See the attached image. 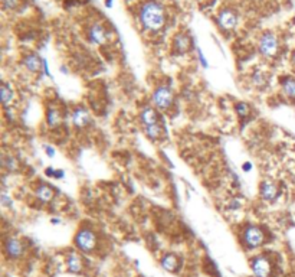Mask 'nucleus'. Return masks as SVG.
I'll list each match as a JSON object with an SVG mask.
<instances>
[{"label": "nucleus", "instance_id": "25", "mask_svg": "<svg viewBox=\"0 0 295 277\" xmlns=\"http://www.w3.org/2000/svg\"><path fill=\"white\" fill-rule=\"evenodd\" d=\"M1 205L4 207V208H9V207H12V204H13V201H12V197H9L6 192H3L1 194Z\"/></svg>", "mask_w": 295, "mask_h": 277}, {"label": "nucleus", "instance_id": "32", "mask_svg": "<svg viewBox=\"0 0 295 277\" xmlns=\"http://www.w3.org/2000/svg\"><path fill=\"white\" fill-rule=\"evenodd\" d=\"M60 72H62V74H65V75H68V74H69V71L66 69V67H65V65H62V67H60Z\"/></svg>", "mask_w": 295, "mask_h": 277}, {"label": "nucleus", "instance_id": "22", "mask_svg": "<svg viewBox=\"0 0 295 277\" xmlns=\"http://www.w3.org/2000/svg\"><path fill=\"white\" fill-rule=\"evenodd\" d=\"M1 163H3V168L7 172H16L19 169V162H17L15 156H12V154L10 156H4Z\"/></svg>", "mask_w": 295, "mask_h": 277}, {"label": "nucleus", "instance_id": "19", "mask_svg": "<svg viewBox=\"0 0 295 277\" xmlns=\"http://www.w3.org/2000/svg\"><path fill=\"white\" fill-rule=\"evenodd\" d=\"M281 92L285 98L295 101V77H284L281 79Z\"/></svg>", "mask_w": 295, "mask_h": 277}, {"label": "nucleus", "instance_id": "11", "mask_svg": "<svg viewBox=\"0 0 295 277\" xmlns=\"http://www.w3.org/2000/svg\"><path fill=\"white\" fill-rule=\"evenodd\" d=\"M65 264H66L68 272L72 273V275H81L84 272V267H85L82 256L79 253H76V251H71V253L66 254Z\"/></svg>", "mask_w": 295, "mask_h": 277}, {"label": "nucleus", "instance_id": "35", "mask_svg": "<svg viewBox=\"0 0 295 277\" xmlns=\"http://www.w3.org/2000/svg\"><path fill=\"white\" fill-rule=\"evenodd\" d=\"M52 222H54V224H59L60 221H59V219H57V218H54V219H52Z\"/></svg>", "mask_w": 295, "mask_h": 277}, {"label": "nucleus", "instance_id": "17", "mask_svg": "<svg viewBox=\"0 0 295 277\" xmlns=\"http://www.w3.org/2000/svg\"><path fill=\"white\" fill-rule=\"evenodd\" d=\"M160 264H162L163 269L166 272H169V273H176L177 270L180 269V260L177 259V256L173 254V253L164 254L160 259Z\"/></svg>", "mask_w": 295, "mask_h": 277}, {"label": "nucleus", "instance_id": "5", "mask_svg": "<svg viewBox=\"0 0 295 277\" xmlns=\"http://www.w3.org/2000/svg\"><path fill=\"white\" fill-rule=\"evenodd\" d=\"M242 241L246 248H258L265 243V232L256 225H249L242 232Z\"/></svg>", "mask_w": 295, "mask_h": 277}, {"label": "nucleus", "instance_id": "29", "mask_svg": "<svg viewBox=\"0 0 295 277\" xmlns=\"http://www.w3.org/2000/svg\"><path fill=\"white\" fill-rule=\"evenodd\" d=\"M45 175H46L48 178H54V176H55V169H54V168H51V166H49V168H46V169H45Z\"/></svg>", "mask_w": 295, "mask_h": 277}, {"label": "nucleus", "instance_id": "23", "mask_svg": "<svg viewBox=\"0 0 295 277\" xmlns=\"http://www.w3.org/2000/svg\"><path fill=\"white\" fill-rule=\"evenodd\" d=\"M235 111L239 117L245 119V117H248L251 114V106L248 103H245V101H239V103L235 104Z\"/></svg>", "mask_w": 295, "mask_h": 277}, {"label": "nucleus", "instance_id": "10", "mask_svg": "<svg viewBox=\"0 0 295 277\" xmlns=\"http://www.w3.org/2000/svg\"><path fill=\"white\" fill-rule=\"evenodd\" d=\"M218 25L223 31H234L237 25V15L232 9H222L218 15Z\"/></svg>", "mask_w": 295, "mask_h": 277}, {"label": "nucleus", "instance_id": "3", "mask_svg": "<svg viewBox=\"0 0 295 277\" xmlns=\"http://www.w3.org/2000/svg\"><path fill=\"white\" fill-rule=\"evenodd\" d=\"M258 49L262 57L265 58H275L280 52V39L275 33L272 32H265L258 42Z\"/></svg>", "mask_w": 295, "mask_h": 277}, {"label": "nucleus", "instance_id": "7", "mask_svg": "<svg viewBox=\"0 0 295 277\" xmlns=\"http://www.w3.org/2000/svg\"><path fill=\"white\" fill-rule=\"evenodd\" d=\"M88 39L91 44L94 45H104L110 39V32L104 26L103 23L95 22L89 26L88 29Z\"/></svg>", "mask_w": 295, "mask_h": 277}, {"label": "nucleus", "instance_id": "14", "mask_svg": "<svg viewBox=\"0 0 295 277\" xmlns=\"http://www.w3.org/2000/svg\"><path fill=\"white\" fill-rule=\"evenodd\" d=\"M72 123L76 129H85L91 123L89 111L84 107H76L72 111Z\"/></svg>", "mask_w": 295, "mask_h": 277}, {"label": "nucleus", "instance_id": "4", "mask_svg": "<svg viewBox=\"0 0 295 277\" xmlns=\"http://www.w3.org/2000/svg\"><path fill=\"white\" fill-rule=\"evenodd\" d=\"M173 100H175V94H173V90L170 85L157 87L151 97L153 106L162 111H166L167 108H170V106L173 104Z\"/></svg>", "mask_w": 295, "mask_h": 277}, {"label": "nucleus", "instance_id": "9", "mask_svg": "<svg viewBox=\"0 0 295 277\" xmlns=\"http://www.w3.org/2000/svg\"><path fill=\"white\" fill-rule=\"evenodd\" d=\"M259 195L265 202H275L280 197V186L274 181H262L259 185Z\"/></svg>", "mask_w": 295, "mask_h": 277}, {"label": "nucleus", "instance_id": "16", "mask_svg": "<svg viewBox=\"0 0 295 277\" xmlns=\"http://www.w3.org/2000/svg\"><path fill=\"white\" fill-rule=\"evenodd\" d=\"M45 119H46V126L49 129H57L62 123V113H60V110L58 107L49 106L48 110H46Z\"/></svg>", "mask_w": 295, "mask_h": 277}, {"label": "nucleus", "instance_id": "28", "mask_svg": "<svg viewBox=\"0 0 295 277\" xmlns=\"http://www.w3.org/2000/svg\"><path fill=\"white\" fill-rule=\"evenodd\" d=\"M197 58H199V61H200L203 68H207V67H209V62L206 61V58H205V55H203V52H202L200 49H197Z\"/></svg>", "mask_w": 295, "mask_h": 277}, {"label": "nucleus", "instance_id": "13", "mask_svg": "<svg viewBox=\"0 0 295 277\" xmlns=\"http://www.w3.org/2000/svg\"><path fill=\"white\" fill-rule=\"evenodd\" d=\"M190 48H192V38L187 33H177L173 38V51L178 55L187 54Z\"/></svg>", "mask_w": 295, "mask_h": 277}, {"label": "nucleus", "instance_id": "26", "mask_svg": "<svg viewBox=\"0 0 295 277\" xmlns=\"http://www.w3.org/2000/svg\"><path fill=\"white\" fill-rule=\"evenodd\" d=\"M252 81L255 82V85H258V87H259V85H262V84L265 82V78H264V75L258 71V72H255V74H253Z\"/></svg>", "mask_w": 295, "mask_h": 277}, {"label": "nucleus", "instance_id": "2", "mask_svg": "<svg viewBox=\"0 0 295 277\" xmlns=\"http://www.w3.org/2000/svg\"><path fill=\"white\" fill-rule=\"evenodd\" d=\"M98 235L92 228H79L74 237V244L78 251L84 254H91L98 247Z\"/></svg>", "mask_w": 295, "mask_h": 277}, {"label": "nucleus", "instance_id": "20", "mask_svg": "<svg viewBox=\"0 0 295 277\" xmlns=\"http://www.w3.org/2000/svg\"><path fill=\"white\" fill-rule=\"evenodd\" d=\"M0 95H1V104H3V107L10 106L12 101H13V98H15V91H13V88H12V84L3 82V84H1Z\"/></svg>", "mask_w": 295, "mask_h": 277}, {"label": "nucleus", "instance_id": "27", "mask_svg": "<svg viewBox=\"0 0 295 277\" xmlns=\"http://www.w3.org/2000/svg\"><path fill=\"white\" fill-rule=\"evenodd\" d=\"M45 153H46V156L48 157H55V154H57V150H55V147L54 146H51V144H46L45 146Z\"/></svg>", "mask_w": 295, "mask_h": 277}, {"label": "nucleus", "instance_id": "30", "mask_svg": "<svg viewBox=\"0 0 295 277\" xmlns=\"http://www.w3.org/2000/svg\"><path fill=\"white\" fill-rule=\"evenodd\" d=\"M242 170H243V172H251L252 170L251 162H243V163H242Z\"/></svg>", "mask_w": 295, "mask_h": 277}, {"label": "nucleus", "instance_id": "12", "mask_svg": "<svg viewBox=\"0 0 295 277\" xmlns=\"http://www.w3.org/2000/svg\"><path fill=\"white\" fill-rule=\"evenodd\" d=\"M22 64H23V67L32 72V74H38L41 69H44V65L45 61L38 55V54H26L25 57H23V60H22Z\"/></svg>", "mask_w": 295, "mask_h": 277}, {"label": "nucleus", "instance_id": "31", "mask_svg": "<svg viewBox=\"0 0 295 277\" xmlns=\"http://www.w3.org/2000/svg\"><path fill=\"white\" fill-rule=\"evenodd\" d=\"M63 176H65V172H63V170H62V169H55V176H54L55 179H62Z\"/></svg>", "mask_w": 295, "mask_h": 277}, {"label": "nucleus", "instance_id": "1", "mask_svg": "<svg viewBox=\"0 0 295 277\" xmlns=\"http://www.w3.org/2000/svg\"><path fill=\"white\" fill-rule=\"evenodd\" d=\"M138 19L143 28L148 32L162 31L166 25V10L156 0H148L146 1L138 12Z\"/></svg>", "mask_w": 295, "mask_h": 277}, {"label": "nucleus", "instance_id": "24", "mask_svg": "<svg viewBox=\"0 0 295 277\" xmlns=\"http://www.w3.org/2000/svg\"><path fill=\"white\" fill-rule=\"evenodd\" d=\"M20 3H22V0H1L4 10H16L20 6Z\"/></svg>", "mask_w": 295, "mask_h": 277}, {"label": "nucleus", "instance_id": "8", "mask_svg": "<svg viewBox=\"0 0 295 277\" xmlns=\"http://www.w3.org/2000/svg\"><path fill=\"white\" fill-rule=\"evenodd\" d=\"M251 269L255 277H269L272 273V263L265 256H256L252 259Z\"/></svg>", "mask_w": 295, "mask_h": 277}, {"label": "nucleus", "instance_id": "33", "mask_svg": "<svg viewBox=\"0 0 295 277\" xmlns=\"http://www.w3.org/2000/svg\"><path fill=\"white\" fill-rule=\"evenodd\" d=\"M291 65L295 69V51H293V54H291Z\"/></svg>", "mask_w": 295, "mask_h": 277}, {"label": "nucleus", "instance_id": "6", "mask_svg": "<svg viewBox=\"0 0 295 277\" xmlns=\"http://www.w3.org/2000/svg\"><path fill=\"white\" fill-rule=\"evenodd\" d=\"M3 250H4V254H6L7 259L17 260L25 254V244L17 237H9V238L4 240Z\"/></svg>", "mask_w": 295, "mask_h": 277}, {"label": "nucleus", "instance_id": "34", "mask_svg": "<svg viewBox=\"0 0 295 277\" xmlns=\"http://www.w3.org/2000/svg\"><path fill=\"white\" fill-rule=\"evenodd\" d=\"M105 6H107V7H111V6H113V0H107V1H105Z\"/></svg>", "mask_w": 295, "mask_h": 277}, {"label": "nucleus", "instance_id": "18", "mask_svg": "<svg viewBox=\"0 0 295 277\" xmlns=\"http://www.w3.org/2000/svg\"><path fill=\"white\" fill-rule=\"evenodd\" d=\"M35 197L41 201L42 204H49L55 197V191L51 185L41 184L35 189Z\"/></svg>", "mask_w": 295, "mask_h": 277}, {"label": "nucleus", "instance_id": "15", "mask_svg": "<svg viewBox=\"0 0 295 277\" xmlns=\"http://www.w3.org/2000/svg\"><path fill=\"white\" fill-rule=\"evenodd\" d=\"M140 122L143 124V127H147V126H151V124H156L160 122L159 119V113L156 107L153 106H146L140 111Z\"/></svg>", "mask_w": 295, "mask_h": 277}, {"label": "nucleus", "instance_id": "21", "mask_svg": "<svg viewBox=\"0 0 295 277\" xmlns=\"http://www.w3.org/2000/svg\"><path fill=\"white\" fill-rule=\"evenodd\" d=\"M144 133H146V136H147L150 140H153V141H157V140H160L163 136L162 123L159 122V123L151 124V126L144 127Z\"/></svg>", "mask_w": 295, "mask_h": 277}]
</instances>
